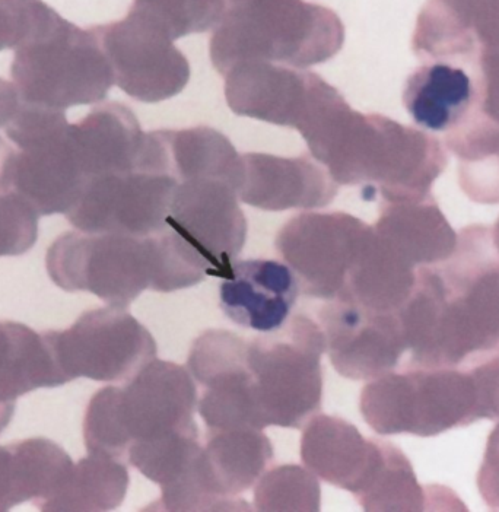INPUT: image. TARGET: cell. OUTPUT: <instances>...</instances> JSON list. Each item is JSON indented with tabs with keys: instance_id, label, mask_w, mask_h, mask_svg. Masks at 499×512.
<instances>
[{
	"instance_id": "cell-1",
	"label": "cell",
	"mask_w": 499,
	"mask_h": 512,
	"mask_svg": "<svg viewBox=\"0 0 499 512\" xmlns=\"http://www.w3.org/2000/svg\"><path fill=\"white\" fill-rule=\"evenodd\" d=\"M397 316L410 365L457 368L499 348V253L492 231L464 228L447 262L419 267Z\"/></svg>"
},
{
	"instance_id": "cell-2",
	"label": "cell",
	"mask_w": 499,
	"mask_h": 512,
	"mask_svg": "<svg viewBox=\"0 0 499 512\" xmlns=\"http://www.w3.org/2000/svg\"><path fill=\"white\" fill-rule=\"evenodd\" d=\"M311 157L340 186L367 187L384 203L431 195L448 164L438 139L381 114L352 110L340 94L301 130Z\"/></svg>"
},
{
	"instance_id": "cell-3",
	"label": "cell",
	"mask_w": 499,
	"mask_h": 512,
	"mask_svg": "<svg viewBox=\"0 0 499 512\" xmlns=\"http://www.w3.org/2000/svg\"><path fill=\"white\" fill-rule=\"evenodd\" d=\"M54 285L90 292L111 307L127 308L146 289L174 292L205 281V266L165 228L148 237L65 232L46 254Z\"/></svg>"
},
{
	"instance_id": "cell-4",
	"label": "cell",
	"mask_w": 499,
	"mask_h": 512,
	"mask_svg": "<svg viewBox=\"0 0 499 512\" xmlns=\"http://www.w3.org/2000/svg\"><path fill=\"white\" fill-rule=\"evenodd\" d=\"M345 43L336 12L305 0H227L211 37V60L225 75L241 62L305 69L335 57Z\"/></svg>"
},
{
	"instance_id": "cell-5",
	"label": "cell",
	"mask_w": 499,
	"mask_h": 512,
	"mask_svg": "<svg viewBox=\"0 0 499 512\" xmlns=\"http://www.w3.org/2000/svg\"><path fill=\"white\" fill-rule=\"evenodd\" d=\"M14 52L11 76L24 103L66 111L101 103L114 85L94 30L72 24L43 0H31L27 33Z\"/></svg>"
},
{
	"instance_id": "cell-6",
	"label": "cell",
	"mask_w": 499,
	"mask_h": 512,
	"mask_svg": "<svg viewBox=\"0 0 499 512\" xmlns=\"http://www.w3.org/2000/svg\"><path fill=\"white\" fill-rule=\"evenodd\" d=\"M196 406L192 374L154 358L125 387H106L92 396L84 419L85 447L88 454L123 461L133 444L199 432Z\"/></svg>"
},
{
	"instance_id": "cell-7",
	"label": "cell",
	"mask_w": 499,
	"mask_h": 512,
	"mask_svg": "<svg viewBox=\"0 0 499 512\" xmlns=\"http://www.w3.org/2000/svg\"><path fill=\"white\" fill-rule=\"evenodd\" d=\"M365 422L380 435L435 437L479 421L469 371L409 365L374 378L361 393Z\"/></svg>"
},
{
	"instance_id": "cell-8",
	"label": "cell",
	"mask_w": 499,
	"mask_h": 512,
	"mask_svg": "<svg viewBox=\"0 0 499 512\" xmlns=\"http://www.w3.org/2000/svg\"><path fill=\"white\" fill-rule=\"evenodd\" d=\"M326 339L311 318H292L285 330L247 345L251 394L263 429L303 428L321 407V355Z\"/></svg>"
},
{
	"instance_id": "cell-9",
	"label": "cell",
	"mask_w": 499,
	"mask_h": 512,
	"mask_svg": "<svg viewBox=\"0 0 499 512\" xmlns=\"http://www.w3.org/2000/svg\"><path fill=\"white\" fill-rule=\"evenodd\" d=\"M5 133L18 149L12 193L38 216L66 215L81 196L85 177L65 111L21 101Z\"/></svg>"
},
{
	"instance_id": "cell-10",
	"label": "cell",
	"mask_w": 499,
	"mask_h": 512,
	"mask_svg": "<svg viewBox=\"0 0 499 512\" xmlns=\"http://www.w3.org/2000/svg\"><path fill=\"white\" fill-rule=\"evenodd\" d=\"M66 383L127 381L157 355V343L126 308L87 311L63 332H44Z\"/></svg>"
},
{
	"instance_id": "cell-11",
	"label": "cell",
	"mask_w": 499,
	"mask_h": 512,
	"mask_svg": "<svg viewBox=\"0 0 499 512\" xmlns=\"http://www.w3.org/2000/svg\"><path fill=\"white\" fill-rule=\"evenodd\" d=\"M371 227L349 213L307 212L279 231L276 250L297 276L304 295L336 300Z\"/></svg>"
},
{
	"instance_id": "cell-12",
	"label": "cell",
	"mask_w": 499,
	"mask_h": 512,
	"mask_svg": "<svg viewBox=\"0 0 499 512\" xmlns=\"http://www.w3.org/2000/svg\"><path fill=\"white\" fill-rule=\"evenodd\" d=\"M165 227L205 265L208 276L224 281L247 238V221L238 206V187L228 180H179Z\"/></svg>"
},
{
	"instance_id": "cell-13",
	"label": "cell",
	"mask_w": 499,
	"mask_h": 512,
	"mask_svg": "<svg viewBox=\"0 0 499 512\" xmlns=\"http://www.w3.org/2000/svg\"><path fill=\"white\" fill-rule=\"evenodd\" d=\"M177 180L164 171L106 174L85 184L66 213L72 227L88 234L148 237L164 231Z\"/></svg>"
},
{
	"instance_id": "cell-14",
	"label": "cell",
	"mask_w": 499,
	"mask_h": 512,
	"mask_svg": "<svg viewBox=\"0 0 499 512\" xmlns=\"http://www.w3.org/2000/svg\"><path fill=\"white\" fill-rule=\"evenodd\" d=\"M225 98L237 116L301 130L340 92L320 75L250 60L225 73Z\"/></svg>"
},
{
	"instance_id": "cell-15",
	"label": "cell",
	"mask_w": 499,
	"mask_h": 512,
	"mask_svg": "<svg viewBox=\"0 0 499 512\" xmlns=\"http://www.w3.org/2000/svg\"><path fill=\"white\" fill-rule=\"evenodd\" d=\"M111 69L114 84L142 103H160L180 94L190 81V65L174 41L127 12L125 18L91 27Z\"/></svg>"
},
{
	"instance_id": "cell-16",
	"label": "cell",
	"mask_w": 499,
	"mask_h": 512,
	"mask_svg": "<svg viewBox=\"0 0 499 512\" xmlns=\"http://www.w3.org/2000/svg\"><path fill=\"white\" fill-rule=\"evenodd\" d=\"M247 345L243 337L227 330H209L193 345L187 367L205 387L197 409L209 431H263L251 394Z\"/></svg>"
},
{
	"instance_id": "cell-17",
	"label": "cell",
	"mask_w": 499,
	"mask_h": 512,
	"mask_svg": "<svg viewBox=\"0 0 499 512\" xmlns=\"http://www.w3.org/2000/svg\"><path fill=\"white\" fill-rule=\"evenodd\" d=\"M330 362L349 380H374L408 351L397 313H378L355 301L332 300L320 311Z\"/></svg>"
},
{
	"instance_id": "cell-18",
	"label": "cell",
	"mask_w": 499,
	"mask_h": 512,
	"mask_svg": "<svg viewBox=\"0 0 499 512\" xmlns=\"http://www.w3.org/2000/svg\"><path fill=\"white\" fill-rule=\"evenodd\" d=\"M244 176L238 199L262 211L326 208L338 195L339 184L307 155L281 158L244 154Z\"/></svg>"
},
{
	"instance_id": "cell-19",
	"label": "cell",
	"mask_w": 499,
	"mask_h": 512,
	"mask_svg": "<svg viewBox=\"0 0 499 512\" xmlns=\"http://www.w3.org/2000/svg\"><path fill=\"white\" fill-rule=\"evenodd\" d=\"M384 442L367 440L357 426L345 419L314 416L301 438V460L313 475L357 498L370 485L383 461Z\"/></svg>"
},
{
	"instance_id": "cell-20",
	"label": "cell",
	"mask_w": 499,
	"mask_h": 512,
	"mask_svg": "<svg viewBox=\"0 0 499 512\" xmlns=\"http://www.w3.org/2000/svg\"><path fill=\"white\" fill-rule=\"evenodd\" d=\"M300 295L291 267L275 260H235L221 285V307L238 326L260 333L282 329Z\"/></svg>"
},
{
	"instance_id": "cell-21",
	"label": "cell",
	"mask_w": 499,
	"mask_h": 512,
	"mask_svg": "<svg viewBox=\"0 0 499 512\" xmlns=\"http://www.w3.org/2000/svg\"><path fill=\"white\" fill-rule=\"evenodd\" d=\"M273 459L269 438L257 429L209 431V440L195 463L200 489L224 511H246L235 496L250 489Z\"/></svg>"
},
{
	"instance_id": "cell-22",
	"label": "cell",
	"mask_w": 499,
	"mask_h": 512,
	"mask_svg": "<svg viewBox=\"0 0 499 512\" xmlns=\"http://www.w3.org/2000/svg\"><path fill=\"white\" fill-rule=\"evenodd\" d=\"M374 231L416 269L447 262L459 246V234L432 196L384 203Z\"/></svg>"
},
{
	"instance_id": "cell-23",
	"label": "cell",
	"mask_w": 499,
	"mask_h": 512,
	"mask_svg": "<svg viewBox=\"0 0 499 512\" xmlns=\"http://www.w3.org/2000/svg\"><path fill=\"white\" fill-rule=\"evenodd\" d=\"M403 104L418 126L448 133L478 107V88L453 62H425L406 81Z\"/></svg>"
},
{
	"instance_id": "cell-24",
	"label": "cell",
	"mask_w": 499,
	"mask_h": 512,
	"mask_svg": "<svg viewBox=\"0 0 499 512\" xmlns=\"http://www.w3.org/2000/svg\"><path fill=\"white\" fill-rule=\"evenodd\" d=\"M72 467L69 454L47 438L0 445V512L52 498L65 485Z\"/></svg>"
},
{
	"instance_id": "cell-25",
	"label": "cell",
	"mask_w": 499,
	"mask_h": 512,
	"mask_svg": "<svg viewBox=\"0 0 499 512\" xmlns=\"http://www.w3.org/2000/svg\"><path fill=\"white\" fill-rule=\"evenodd\" d=\"M416 272L418 269L405 262L371 227L336 300L355 301L378 313H397L415 289Z\"/></svg>"
},
{
	"instance_id": "cell-26",
	"label": "cell",
	"mask_w": 499,
	"mask_h": 512,
	"mask_svg": "<svg viewBox=\"0 0 499 512\" xmlns=\"http://www.w3.org/2000/svg\"><path fill=\"white\" fill-rule=\"evenodd\" d=\"M65 384L44 333L17 321H0V402Z\"/></svg>"
},
{
	"instance_id": "cell-27",
	"label": "cell",
	"mask_w": 499,
	"mask_h": 512,
	"mask_svg": "<svg viewBox=\"0 0 499 512\" xmlns=\"http://www.w3.org/2000/svg\"><path fill=\"white\" fill-rule=\"evenodd\" d=\"M129 472L122 460L90 454L73 464L65 485L37 505L47 512H101L116 510L125 501Z\"/></svg>"
},
{
	"instance_id": "cell-28",
	"label": "cell",
	"mask_w": 499,
	"mask_h": 512,
	"mask_svg": "<svg viewBox=\"0 0 499 512\" xmlns=\"http://www.w3.org/2000/svg\"><path fill=\"white\" fill-rule=\"evenodd\" d=\"M357 499L370 512L429 511L432 502H437L431 488H424L418 482L405 453L387 441L377 473Z\"/></svg>"
},
{
	"instance_id": "cell-29",
	"label": "cell",
	"mask_w": 499,
	"mask_h": 512,
	"mask_svg": "<svg viewBox=\"0 0 499 512\" xmlns=\"http://www.w3.org/2000/svg\"><path fill=\"white\" fill-rule=\"evenodd\" d=\"M225 9L227 0H133L129 12L176 41L212 30Z\"/></svg>"
},
{
	"instance_id": "cell-30",
	"label": "cell",
	"mask_w": 499,
	"mask_h": 512,
	"mask_svg": "<svg viewBox=\"0 0 499 512\" xmlns=\"http://www.w3.org/2000/svg\"><path fill=\"white\" fill-rule=\"evenodd\" d=\"M320 501L316 475L294 464L270 470L254 491V505L262 512H317Z\"/></svg>"
},
{
	"instance_id": "cell-31",
	"label": "cell",
	"mask_w": 499,
	"mask_h": 512,
	"mask_svg": "<svg viewBox=\"0 0 499 512\" xmlns=\"http://www.w3.org/2000/svg\"><path fill=\"white\" fill-rule=\"evenodd\" d=\"M38 213L17 193L0 195V257H17L36 246Z\"/></svg>"
},
{
	"instance_id": "cell-32",
	"label": "cell",
	"mask_w": 499,
	"mask_h": 512,
	"mask_svg": "<svg viewBox=\"0 0 499 512\" xmlns=\"http://www.w3.org/2000/svg\"><path fill=\"white\" fill-rule=\"evenodd\" d=\"M475 37L479 49L499 52V0H435Z\"/></svg>"
},
{
	"instance_id": "cell-33",
	"label": "cell",
	"mask_w": 499,
	"mask_h": 512,
	"mask_svg": "<svg viewBox=\"0 0 499 512\" xmlns=\"http://www.w3.org/2000/svg\"><path fill=\"white\" fill-rule=\"evenodd\" d=\"M475 383L478 418L499 421V352L469 371Z\"/></svg>"
},
{
	"instance_id": "cell-34",
	"label": "cell",
	"mask_w": 499,
	"mask_h": 512,
	"mask_svg": "<svg viewBox=\"0 0 499 512\" xmlns=\"http://www.w3.org/2000/svg\"><path fill=\"white\" fill-rule=\"evenodd\" d=\"M478 110L499 124V52L481 49L478 57Z\"/></svg>"
},
{
	"instance_id": "cell-35",
	"label": "cell",
	"mask_w": 499,
	"mask_h": 512,
	"mask_svg": "<svg viewBox=\"0 0 499 512\" xmlns=\"http://www.w3.org/2000/svg\"><path fill=\"white\" fill-rule=\"evenodd\" d=\"M31 0H0V52L15 50L27 33Z\"/></svg>"
},
{
	"instance_id": "cell-36",
	"label": "cell",
	"mask_w": 499,
	"mask_h": 512,
	"mask_svg": "<svg viewBox=\"0 0 499 512\" xmlns=\"http://www.w3.org/2000/svg\"><path fill=\"white\" fill-rule=\"evenodd\" d=\"M478 488L486 505L492 511H499V424L489 435L486 444L478 475Z\"/></svg>"
},
{
	"instance_id": "cell-37",
	"label": "cell",
	"mask_w": 499,
	"mask_h": 512,
	"mask_svg": "<svg viewBox=\"0 0 499 512\" xmlns=\"http://www.w3.org/2000/svg\"><path fill=\"white\" fill-rule=\"evenodd\" d=\"M21 107V97L14 82L0 78V129L8 126Z\"/></svg>"
},
{
	"instance_id": "cell-38",
	"label": "cell",
	"mask_w": 499,
	"mask_h": 512,
	"mask_svg": "<svg viewBox=\"0 0 499 512\" xmlns=\"http://www.w3.org/2000/svg\"><path fill=\"white\" fill-rule=\"evenodd\" d=\"M17 146L6 142L0 136V195L12 193V180H14L15 159H17Z\"/></svg>"
},
{
	"instance_id": "cell-39",
	"label": "cell",
	"mask_w": 499,
	"mask_h": 512,
	"mask_svg": "<svg viewBox=\"0 0 499 512\" xmlns=\"http://www.w3.org/2000/svg\"><path fill=\"white\" fill-rule=\"evenodd\" d=\"M15 413V402H0V434L11 424Z\"/></svg>"
},
{
	"instance_id": "cell-40",
	"label": "cell",
	"mask_w": 499,
	"mask_h": 512,
	"mask_svg": "<svg viewBox=\"0 0 499 512\" xmlns=\"http://www.w3.org/2000/svg\"><path fill=\"white\" fill-rule=\"evenodd\" d=\"M492 243H494L495 248H497V251L499 253V218L497 221V224L494 225V228H492Z\"/></svg>"
}]
</instances>
